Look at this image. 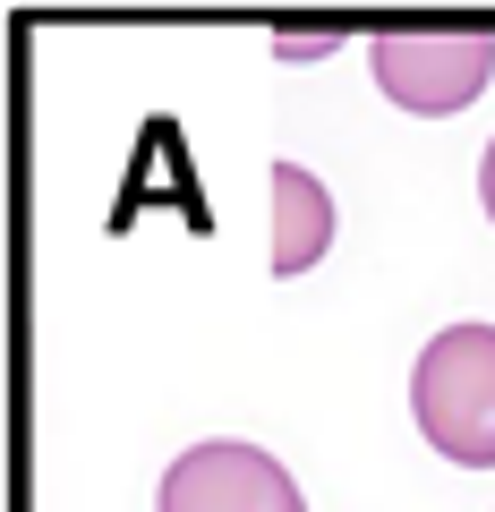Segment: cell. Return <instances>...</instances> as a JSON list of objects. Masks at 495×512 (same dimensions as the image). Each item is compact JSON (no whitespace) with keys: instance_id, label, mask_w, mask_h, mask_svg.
<instances>
[{"instance_id":"obj_6","label":"cell","mask_w":495,"mask_h":512,"mask_svg":"<svg viewBox=\"0 0 495 512\" xmlns=\"http://www.w3.org/2000/svg\"><path fill=\"white\" fill-rule=\"evenodd\" d=\"M478 197H487V222H495V137H487V154H478Z\"/></svg>"},{"instance_id":"obj_3","label":"cell","mask_w":495,"mask_h":512,"mask_svg":"<svg viewBox=\"0 0 495 512\" xmlns=\"http://www.w3.org/2000/svg\"><path fill=\"white\" fill-rule=\"evenodd\" d=\"M154 512H308V495L291 487V470L274 453L214 436V444H188L163 470Z\"/></svg>"},{"instance_id":"obj_4","label":"cell","mask_w":495,"mask_h":512,"mask_svg":"<svg viewBox=\"0 0 495 512\" xmlns=\"http://www.w3.org/2000/svg\"><path fill=\"white\" fill-rule=\"evenodd\" d=\"M333 248V197L308 163H274V274L299 282Z\"/></svg>"},{"instance_id":"obj_2","label":"cell","mask_w":495,"mask_h":512,"mask_svg":"<svg viewBox=\"0 0 495 512\" xmlns=\"http://www.w3.org/2000/svg\"><path fill=\"white\" fill-rule=\"evenodd\" d=\"M367 69H376V94L402 111H427V120H444V111L478 103L495 77V35H376L367 43Z\"/></svg>"},{"instance_id":"obj_5","label":"cell","mask_w":495,"mask_h":512,"mask_svg":"<svg viewBox=\"0 0 495 512\" xmlns=\"http://www.w3.org/2000/svg\"><path fill=\"white\" fill-rule=\"evenodd\" d=\"M333 35H342V26H282V60H316V52H333Z\"/></svg>"},{"instance_id":"obj_1","label":"cell","mask_w":495,"mask_h":512,"mask_svg":"<svg viewBox=\"0 0 495 512\" xmlns=\"http://www.w3.org/2000/svg\"><path fill=\"white\" fill-rule=\"evenodd\" d=\"M410 419L461 470H495V325H444L410 367Z\"/></svg>"}]
</instances>
